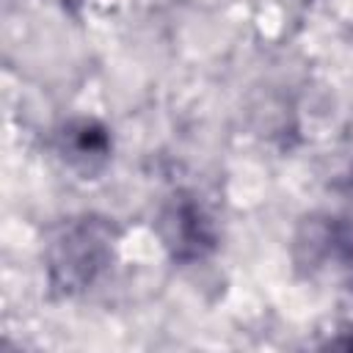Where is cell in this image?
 <instances>
[{
    "mask_svg": "<svg viewBox=\"0 0 353 353\" xmlns=\"http://www.w3.org/2000/svg\"><path fill=\"white\" fill-rule=\"evenodd\" d=\"M317 254L353 290V190L317 226Z\"/></svg>",
    "mask_w": 353,
    "mask_h": 353,
    "instance_id": "cell-4",
    "label": "cell"
},
{
    "mask_svg": "<svg viewBox=\"0 0 353 353\" xmlns=\"http://www.w3.org/2000/svg\"><path fill=\"white\" fill-rule=\"evenodd\" d=\"M160 237L176 262H199L218 245L215 223L196 196L179 193L160 212Z\"/></svg>",
    "mask_w": 353,
    "mask_h": 353,
    "instance_id": "cell-2",
    "label": "cell"
},
{
    "mask_svg": "<svg viewBox=\"0 0 353 353\" xmlns=\"http://www.w3.org/2000/svg\"><path fill=\"white\" fill-rule=\"evenodd\" d=\"M116 254V226L108 218H69L47 245V273L58 295H77L97 284Z\"/></svg>",
    "mask_w": 353,
    "mask_h": 353,
    "instance_id": "cell-1",
    "label": "cell"
},
{
    "mask_svg": "<svg viewBox=\"0 0 353 353\" xmlns=\"http://www.w3.org/2000/svg\"><path fill=\"white\" fill-rule=\"evenodd\" d=\"M58 157L83 179L99 176L113 154V138L97 119H69L55 132Z\"/></svg>",
    "mask_w": 353,
    "mask_h": 353,
    "instance_id": "cell-3",
    "label": "cell"
}]
</instances>
